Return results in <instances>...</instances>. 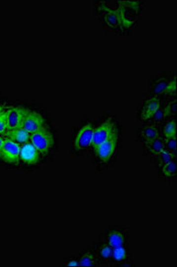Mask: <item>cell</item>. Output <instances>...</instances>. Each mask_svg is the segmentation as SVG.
Wrapping results in <instances>:
<instances>
[{
	"label": "cell",
	"mask_w": 177,
	"mask_h": 267,
	"mask_svg": "<svg viewBox=\"0 0 177 267\" xmlns=\"http://www.w3.org/2000/svg\"><path fill=\"white\" fill-rule=\"evenodd\" d=\"M33 146L41 154H47L55 145L53 134L46 127L31 135V140Z\"/></svg>",
	"instance_id": "6da1fadb"
},
{
	"label": "cell",
	"mask_w": 177,
	"mask_h": 267,
	"mask_svg": "<svg viewBox=\"0 0 177 267\" xmlns=\"http://www.w3.org/2000/svg\"><path fill=\"white\" fill-rule=\"evenodd\" d=\"M21 145L18 143L5 137L0 153V157L5 163L17 165L20 162Z\"/></svg>",
	"instance_id": "7a4b0ae2"
},
{
	"label": "cell",
	"mask_w": 177,
	"mask_h": 267,
	"mask_svg": "<svg viewBox=\"0 0 177 267\" xmlns=\"http://www.w3.org/2000/svg\"><path fill=\"white\" fill-rule=\"evenodd\" d=\"M22 128L29 132L31 135L46 127V120L41 114L35 111L27 110L22 123Z\"/></svg>",
	"instance_id": "3957f363"
},
{
	"label": "cell",
	"mask_w": 177,
	"mask_h": 267,
	"mask_svg": "<svg viewBox=\"0 0 177 267\" xmlns=\"http://www.w3.org/2000/svg\"><path fill=\"white\" fill-rule=\"evenodd\" d=\"M96 127L93 124H86L77 131L74 139V148L77 152L84 151L91 147L93 135Z\"/></svg>",
	"instance_id": "277c9868"
},
{
	"label": "cell",
	"mask_w": 177,
	"mask_h": 267,
	"mask_svg": "<svg viewBox=\"0 0 177 267\" xmlns=\"http://www.w3.org/2000/svg\"><path fill=\"white\" fill-rule=\"evenodd\" d=\"M118 140V132H115L109 139L102 143L98 145L95 150L97 158L103 162H108L111 157L113 156L114 153L117 148V144Z\"/></svg>",
	"instance_id": "5b68a950"
},
{
	"label": "cell",
	"mask_w": 177,
	"mask_h": 267,
	"mask_svg": "<svg viewBox=\"0 0 177 267\" xmlns=\"http://www.w3.org/2000/svg\"><path fill=\"white\" fill-rule=\"evenodd\" d=\"M117 128L115 127L112 120H106L105 122L102 123L99 127L95 129L94 135H93V141H92V148L96 149L98 145H100L105 141L109 139L110 136L113 135L115 132H117Z\"/></svg>",
	"instance_id": "8992f818"
},
{
	"label": "cell",
	"mask_w": 177,
	"mask_h": 267,
	"mask_svg": "<svg viewBox=\"0 0 177 267\" xmlns=\"http://www.w3.org/2000/svg\"><path fill=\"white\" fill-rule=\"evenodd\" d=\"M27 109L20 106H13L6 110L5 114H6L7 130L21 127Z\"/></svg>",
	"instance_id": "52a82bcc"
},
{
	"label": "cell",
	"mask_w": 177,
	"mask_h": 267,
	"mask_svg": "<svg viewBox=\"0 0 177 267\" xmlns=\"http://www.w3.org/2000/svg\"><path fill=\"white\" fill-rule=\"evenodd\" d=\"M161 100L158 96H150L142 104L140 112V120L148 122L151 116L161 107Z\"/></svg>",
	"instance_id": "ba28073f"
},
{
	"label": "cell",
	"mask_w": 177,
	"mask_h": 267,
	"mask_svg": "<svg viewBox=\"0 0 177 267\" xmlns=\"http://www.w3.org/2000/svg\"><path fill=\"white\" fill-rule=\"evenodd\" d=\"M20 159L24 163L35 165L39 160V153L31 142L23 145L20 151Z\"/></svg>",
	"instance_id": "9c48e42d"
},
{
	"label": "cell",
	"mask_w": 177,
	"mask_h": 267,
	"mask_svg": "<svg viewBox=\"0 0 177 267\" xmlns=\"http://www.w3.org/2000/svg\"><path fill=\"white\" fill-rule=\"evenodd\" d=\"M137 136L142 143L153 140L160 136V127L159 125L147 122L138 130Z\"/></svg>",
	"instance_id": "30bf717a"
},
{
	"label": "cell",
	"mask_w": 177,
	"mask_h": 267,
	"mask_svg": "<svg viewBox=\"0 0 177 267\" xmlns=\"http://www.w3.org/2000/svg\"><path fill=\"white\" fill-rule=\"evenodd\" d=\"M100 10L103 15V19L105 20V23L109 27L124 28L122 19L117 10L110 9L105 5H102Z\"/></svg>",
	"instance_id": "8fae6325"
},
{
	"label": "cell",
	"mask_w": 177,
	"mask_h": 267,
	"mask_svg": "<svg viewBox=\"0 0 177 267\" xmlns=\"http://www.w3.org/2000/svg\"><path fill=\"white\" fill-rule=\"evenodd\" d=\"M107 240L112 248L127 246V233L120 228H109L107 231Z\"/></svg>",
	"instance_id": "7c38bea8"
},
{
	"label": "cell",
	"mask_w": 177,
	"mask_h": 267,
	"mask_svg": "<svg viewBox=\"0 0 177 267\" xmlns=\"http://www.w3.org/2000/svg\"><path fill=\"white\" fill-rule=\"evenodd\" d=\"M4 136L6 138H9L11 140L18 143L19 145H24L31 140V134L22 127L7 130Z\"/></svg>",
	"instance_id": "4fadbf2b"
},
{
	"label": "cell",
	"mask_w": 177,
	"mask_h": 267,
	"mask_svg": "<svg viewBox=\"0 0 177 267\" xmlns=\"http://www.w3.org/2000/svg\"><path fill=\"white\" fill-rule=\"evenodd\" d=\"M143 146H144V149L147 152V153L152 157H156L161 151L165 149V141L161 136H159L153 140L143 143Z\"/></svg>",
	"instance_id": "5bb4252c"
},
{
	"label": "cell",
	"mask_w": 177,
	"mask_h": 267,
	"mask_svg": "<svg viewBox=\"0 0 177 267\" xmlns=\"http://www.w3.org/2000/svg\"><path fill=\"white\" fill-rule=\"evenodd\" d=\"M79 267H96L98 265V258L96 256V251L92 249H86L82 251L77 258Z\"/></svg>",
	"instance_id": "9a60e30c"
},
{
	"label": "cell",
	"mask_w": 177,
	"mask_h": 267,
	"mask_svg": "<svg viewBox=\"0 0 177 267\" xmlns=\"http://www.w3.org/2000/svg\"><path fill=\"white\" fill-rule=\"evenodd\" d=\"M160 136L164 140L177 137V121L176 119H170L165 123L163 127H160Z\"/></svg>",
	"instance_id": "2e32d148"
},
{
	"label": "cell",
	"mask_w": 177,
	"mask_h": 267,
	"mask_svg": "<svg viewBox=\"0 0 177 267\" xmlns=\"http://www.w3.org/2000/svg\"><path fill=\"white\" fill-rule=\"evenodd\" d=\"M96 254L98 260L109 261L111 259L112 247L109 243H99L96 245Z\"/></svg>",
	"instance_id": "e0dca14e"
},
{
	"label": "cell",
	"mask_w": 177,
	"mask_h": 267,
	"mask_svg": "<svg viewBox=\"0 0 177 267\" xmlns=\"http://www.w3.org/2000/svg\"><path fill=\"white\" fill-rule=\"evenodd\" d=\"M168 82L169 80L167 77H159V78H157L151 86V90H150L151 96L159 97V95H163L164 92L168 86Z\"/></svg>",
	"instance_id": "ac0fdd59"
},
{
	"label": "cell",
	"mask_w": 177,
	"mask_h": 267,
	"mask_svg": "<svg viewBox=\"0 0 177 267\" xmlns=\"http://www.w3.org/2000/svg\"><path fill=\"white\" fill-rule=\"evenodd\" d=\"M128 258V249L127 246H119L112 248L111 259L115 263L126 262Z\"/></svg>",
	"instance_id": "d6986e66"
},
{
	"label": "cell",
	"mask_w": 177,
	"mask_h": 267,
	"mask_svg": "<svg viewBox=\"0 0 177 267\" xmlns=\"http://www.w3.org/2000/svg\"><path fill=\"white\" fill-rule=\"evenodd\" d=\"M177 99L176 98L170 100L165 105H162L165 120L175 119V117L177 115Z\"/></svg>",
	"instance_id": "ffe728a7"
},
{
	"label": "cell",
	"mask_w": 177,
	"mask_h": 267,
	"mask_svg": "<svg viewBox=\"0 0 177 267\" xmlns=\"http://www.w3.org/2000/svg\"><path fill=\"white\" fill-rule=\"evenodd\" d=\"M155 158L157 159V163H158L159 168H161L165 164L175 160L177 158V154L173 153L168 150L164 149Z\"/></svg>",
	"instance_id": "44dd1931"
},
{
	"label": "cell",
	"mask_w": 177,
	"mask_h": 267,
	"mask_svg": "<svg viewBox=\"0 0 177 267\" xmlns=\"http://www.w3.org/2000/svg\"><path fill=\"white\" fill-rule=\"evenodd\" d=\"M160 168V171L164 177H174L177 176V163L176 159L172 160L168 163L165 164Z\"/></svg>",
	"instance_id": "7402d4cb"
},
{
	"label": "cell",
	"mask_w": 177,
	"mask_h": 267,
	"mask_svg": "<svg viewBox=\"0 0 177 267\" xmlns=\"http://www.w3.org/2000/svg\"><path fill=\"white\" fill-rule=\"evenodd\" d=\"M163 121H165V116H164L163 109H162V105H161V107L151 116V118L149 119L148 122L156 124V125H160Z\"/></svg>",
	"instance_id": "603a6c76"
},
{
	"label": "cell",
	"mask_w": 177,
	"mask_h": 267,
	"mask_svg": "<svg viewBox=\"0 0 177 267\" xmlns=\"http://www.w3.org/2000/svg\"><path fill=\"white\" fill-rule=\"evenodd\" d=\"M177 93V77L174 76L172 79H170L168 82V86L166 88V90L164 92V95L167 96H172L176 95Z\"/></svg>",
	"instance_id": "cb8c5ba5"
},
{
	"label": "cell",
	"mask_w": 177,
	"mask_h": 267,
	"mask_svg": "<svg viewBox=\"0 0 177 267\" xmlns=\"http://www.w3.org/2000/svg\"><path fill=\"white\" fill-rule=\"evenodd\" d=\"M164 141H165V149L168 150L173 153L177 154V137Z\"/></svg>",
	"instance_id": "d4e9b609"
},
{
	"label": "cell",
	"mask_w": 177,
	"mask_h": 267,
	"mask_svg": "<svg viewBox=\"0 0 177 267\" xmlns=\"http://www.w3.org/2000/svg\"><path fill=\"white\" fill-rule=\"evenodd\" d=\"M7 131V123H6V114L5 111L0 113V135H5Z\"/></svg>",
	"instance_id": "484cf974"
},
{
	"label": "cell",
	"mask_w": 177,
	"mask_h": 267,
	"mask_svg": "<svg viewBox=\"0 0 177 267\" xmlns=\"http://www.w3.org/2000/svg\"><path fill=\"white\" fill-rule=\"evenodd\" d=\"M64 267H79V264H78V260L77 258H69L68 260H66L64 265Z\"/></svg>",
	"instance_id": "4316f807"
},
{
	"label": "cell",
	"mask_w": 177,
	"mask_h": 267,
	"mask_svg": "<svg viewBox=\"0 0 177 267\" xmlns=\"http://www.w3.org/2000/svg\"><path fill=\"white\" fill-rule=\"evenodd\" d=\"M3 143H4V139L0 136V153H1V149H2V146H3Z\"/></svg>",
	"instance_id": "83f0119b"
},
{
	"label": "cell",
	"mask_w": 177,
	"mask_h": 267,
	"mask_svg": "<svg viewBox=\"0 0 177 267\" xmlns=\"http://www.w3.org/2000/svg\"><path fill=\"white\" fill-rule=\"evenodd\" d=\"M3 111H5V110H4V105L0 104V113H1V112H3Z\"/></svg>",
	"instance_id": "f1b7e54d"
}]
</instances>
